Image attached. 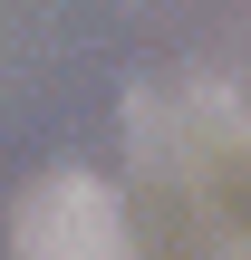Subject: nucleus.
I'll use <instances>...</instances> for the list:
<instances>
[{"label": "nucleus", "mask_w": 251, "mask_h": 260, "mask_svg": "<svg viewBox=\"0 0 251 260\" xmlns=\"http://www.w3.org/2000/svg\"><path fill=\"white\" fill-rule=\"evenodd\" d=\"M10 251L19 260H135V232H126V203L106 174L39 164L10 193Z\"/></svg>", "instance_id": "obj_1"}, {"label": "nucleus", "mask_w": 251, "mask_h": 260, "mask_svg": "<svg viewBox=\"0 0 251 260\" xmlns=\"http://www.w3.org/2000/svg\"><path fill=\"white\" fill-rule=\"evenodd\" d=\"M164 145H174V174L213 203L222 232H251V116L213 87H174L164 96Z\"/></svg>", "instance_id": "obj_2"}]
</instances>
